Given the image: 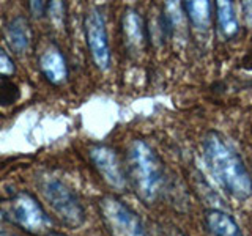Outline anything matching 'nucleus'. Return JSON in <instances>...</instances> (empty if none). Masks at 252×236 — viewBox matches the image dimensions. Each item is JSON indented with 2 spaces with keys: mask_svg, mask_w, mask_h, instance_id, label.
<instances>
[{
  "mask_svg": "<svg viewBox=\"0 0 252 236\" xmlns=\"http://www.w3.org/2000/svg\"><path fill=\"white\" fill-rule=\"evenodd\" d=\"M203 159L211 175L232 197L246 200L252 195V178L238 153L225 144L216 131H208L202 142Z\"/></svg>",
  "mask_w": 252,
  "mask_h": 236,
  "instance_id": "nucleus-1",
  "label": "nucleus"
},
{
  "mask_svg": "<svg viewBox=\"0 0 252 236\" xmlns=\"http://www.w3.org/2000/svg\"><path fill=\"white\" fill-rule=\"evenodd\" d=\"M128 172L140 200L152 205L161 197L165 184L162 161L145 140L136 139L128 148Z\"/></svg>",
  "mask_w": 252,
  "mask_h": 236,
  "instance_id": "nucleus-2",
  "label": "nucleus"
},
{
  "mask_svg": "<svg viewBox=\"0 0 252 236\" xmlns=\"http://www.w3.org/2000/svg\"><path fill=\"white\" fill-rule=\"evenodd\" d=\"M38 192L62 224L79 228L85 222V209L81 199L65 181L54 175H39L36 178Z\"/></svg>",
  "mask_w": 252,
  "mask_h": 236,
  "instance_id": "nucleus-3",
  "label": "nucleus"
},
{
  "mask_svg": "<svg viewBox=\"0 0 252 236\" xmlns=\"http://www.w3.org/2000/svg\"><path fill=\"white\" fill-rule=\"evenodd\" d=\"M0 214L30 235H49L52 219L33 195L18 192L0 203Z\"/></svg>",
  "mask_w": 252,
  "mask_h": 236,
  "instance_id": "nucleus-4",
  "label": "nucleus"
},
{
  "mask_svg": "<svg viewBox=\"0 0 252 236\" xmlns=\"http://www.w3.org/2000/svg\"><path fill=\"white\" fill-rule=\"evenodd\" d=\"M101 217L114 236H148L140 217L115 195H104L99 200Z\"/></svg>",
  "mask_w": 252,
  "mask_h": 236,
  "instance_id": "nucleus-5",
  "label": "nucleus"
},
{
  "mask_svg": "<svg viewBox=\"0 0 252 236\" xmlns=\"http://www.w3.org/2000/svg\"><path fill=\"white\" fill-rule=\"evenodd\" d=\"M84 30L87 47H89L93 63L98 69L107 71L110 66V44L106 27V19L96 6L90 8L84 19Z\"/></svg>",
  "mask_w": 252,
  "mask_h": 236,
  "instance_id": "nucleus-6",
  "label": "nucleus"
},
{
  "mask_svg": "<svg viewBox=\"0 0 252 236\" xmlns=\"http://www.w3.org/2000/svg\"><path fill=\"white\" fill-rule=\"evenodd\" d=\"M89 156L101 178L110 187L115 189V191H122V189L126 187L128 177H126L120 157H118L117 151L112 147L104 144H94L89 149Z\"/></svg>",
  "mask_w": 252,
  "mask_h": 236,
  "instance_id": "nucleus-7",
  "label": "nucleus"
},
{
  "mask_svg": "<svg viewBox=\"0 0 252 236\" xmlns=\"http://www.w3.org/2000/svg\"><path fill=\"white\" fill-rule=\"evenodd\" d=\"M39 71L52 85H62L68 79V63L57 46H49L39 57Z\"/></svg>",
  "mask_w": 252,
  "mask_h": 236,
  "instance_id": "nucleus-8",
  "label": "nucleus"
},
{
  "mask_svg": "<svg viewBox=\"0 0 252 236\" xmlns=\"http://www.w3.org/2000/svg\"><path fill=\"white\" fill-rule=\"evenodd\" d=\"M5 38L14 54H26L32 44V30L27 18L14 16L10 19L5 29Z\"/></svg>",
  "mask_w": 252,
  "mask_h": 236,
  "instance_id": "nucleus-9",
  "label": "nucleus"
},
{
  "mask_svg": "<svg viewBox=\"0 0 252 236\" xmlns=\"http://www.w3.org/2000/svg\"><path fill=\"white\" fill-rule=\"evenodd\" d=\"M205 225L210 236H244L236 220L228 212L218 208L205 212Z\"/></svg>",
  "mask_w": 252,
  "mask_h": 236,
  "instance_id": "nucleus-10",
  "label": "nucleus"
},
{
  "mask_svg": "<svg viewBox=\"0 0 252 236\" xmlns=\"http://www.w3.org/2000/svg\"><path fill=\"white\" fill-rule=\"evenodd\" d=\"M122 29H123V35H125L128 47L136 51L144 49L145 41H147L145 26H144V21L140 18V14L134 10V8H128V10L123 13Z\"/></svg>",
  "mask_w": 252,
  "mask_h": 236,
  "instance_id": "nucleus-11",
  "label": "nucleus"
},
{
  "mask_svg": "<svg viewBox=\"0 0 252 236\" xmlns=\"http://www.w3.org/2000/svg\"><path fill=\"white\" fill-rule=\"evenodd\" d=\"M216 8V21H218V27L225 38H233L238 35L240 31V22H238V16L235 11V5L232 2H218L215 5Z\"/></svg>",
  "mask_w": 252,
  "mask_h": 236,
  "instance_id": "nucleus-12",
  "label": "nucleus"
},
{
  "mask_svg": "<svg viewBox=\"0 0 252 236\" xmlns=\"http://www.w3.org/2000/svg\"><path fill=\"white\" fill-rule=\"evenodd\" d=\"M183 10L191 26L197 30H207L210 27L213 14L211 2H185Z\"/></svg>",
  "mask_w": 252,
  "mask_h": 236,
  "instance_id": "nucleus-13",
  "label": "nucleus"
},
{
  "mask_svg": "<svg viewBox=\"0 0 252 236\" xmlns=\"http://www.w3.org/2000/svg\"><path fill=\"white\" fill-rule=\"evenodd\" d=\"M18 98H19L18 85H14L11 82L0 84V104H14Z\"/></svg>",
  "mask_w": 252,
  "mask_h": 236,
  "instance_id": "nucleus-14",
  "label": "nucleus"
},
{
  "mask_svg": "<svg viewBox=\"0 0 252 236\" xmlns=\"http://www.w3.org/2000/svg\"><path fill=\"white\" fill-rule=\"evenodd\" d=\"M14 73H16V66H14L13 59L0 47V76L10 77Z\"/></svg>",
  "mask_w": 252,
  "mask_h": 236,
  "instance_id": "nucleus-15",
  "label": "nucleus"
},
{
  "mask_svg": "<svg viewBox=\"0 0 252 236\" xmlns=\"http://www.w3.org/2000/svg\"><path fill=\"white\" fill-rule=\"evenodd\" d=\"M65 10L66 6L62 2H49V6H47V14L52 19V22L55 24H62L63 19H65Z\"/></svg>",
  "mask_w": 252,
  "mask_h": 236,
  "instance_id": "nucleus-16",
  "label": "nucleus"
},
{
  "mask_svg": "<svg viewBox=\"0 0 252 236\" xmlns=\"http://www.w3.org/2000/svg\"><path fill=\"white\" fill-rule=\"evenodd\" d=\"M47 6H49V2H36V0H32L29 3V11L32 13L33 18H43L44 14H47Z\"/></svg>",
  "mask_w": 252,
  "mask_h": 236,
  "instance_id": "nucleus-17",
  "label": "nucleus"
},
{
  "mask_svg": "<svg viewBox=\"0 0 252 236\" xmlns=\"http://www.w3.org/2000/svg\"><path fill=\"white\" fill-rule=\"evenodd\" d=\"M241 10H243L244 22H246L249 27H252V2H243Z\"/></svg>",
  "mask_w": 252,
  "mask_h": 236,
  "instance_id": "nucleus-18",
  "label": "nucleus"
},
{
  "mask_svg": "<svg viewBox=\"0 0 252 236\" xmlns=\"http://www.w3.org/2000/svg\"><path fill=\"white\" fill-rule=\"evenodd\" d=\"M46 236H66V235H63V233H49V235H46Z\"/></svg>",
  "mask_w": 252,
  "mask_h": 236,
  "instance_id": "nucleus-19",
  "label": "nucleus"
},
{
  "mask_svg": "<svg viewBox=\"0 0 252 236\" xmlns=\"http://www.w3.org/2000/svg\"><path fill=\"white\" fill-rule=\"evenodd\" d=\"M0 236H16V235H8V233H0Z\"/></svg>",
  "mask_w": 252,
  "mask_h": 236,
  "instance_id": "nucleus-20",
  "label": "nucleus"
}]
</instances>
